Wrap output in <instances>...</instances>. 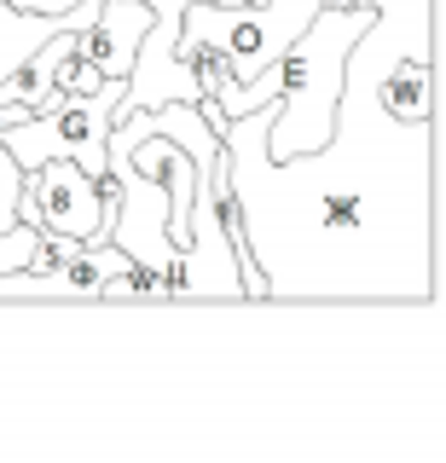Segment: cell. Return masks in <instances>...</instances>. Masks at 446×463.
Here are the masks:
<instances>
[{"instance_id": "6da1fadb", "label": "cell", "mask_w": 446, "mask_h": 463, "mask_svg": "<svg viewBox=\"0 0 446 463\" xmlns=\"http://www.w3.org/2000/svg\"><path fill=\"white\" fill-rule=\"evenodd\" d=\"M279 99L226 116L221 151L243 238V301H435V122L342 87L313 151L267 156Z\"/></svg>"}, {"instance_id": "7a4b0ae2", "label": "cell", "mask_w": 446, "mask_h": 463, "mask_svg": "<svg viewBox=\"0 0 446 463\" xmlns=\"http://www.w3.org/2000/svg\"><path fill=\"white\" fill-rule=\"evenodd\" d=\"M122 87L128 81L105 76L88 99H70L59 110H41V116H24V122L0 128V145L18 156V168H35V163H47V156H70V163H81L93 180H105L110 174L105 145H110V122H117Z\"/></svg>"}, {"instance_id": "3957f363", "label": "cell", "mask_w": 446, "mask_h": 463, "mask_svg": "<svg viewBox=\"0 0 446 463\" xmlns=\"http://www.w3.org/2000/svg\"><path fill=\"white\" fill-rule=\"evenodd\" d=\"M110 214H117V180L110 174L93 180L70 156H47V163L24 168L18 221H30L41 232H64V238H81V243H105Z\"/></svg>"}, {"instance_id": "277c9868", "label": "cell", "mask_w": 446, "mask_h": 463, "mask_svg": "<svg viewBox=\"0 0 446 463\" xmlns=\"http://www.w3.org/2000/svg\"><path fill=\"white\" fill-rule=\"evenodd\" d=\"M110 180H117V214H110V243L128 250L139 267H151L163 289L180 301V272H185V255L180 243L168 238V192L151 180V174L128 168V163H110Z\"/></svg>"}, {"instance_id": "5b68a950", "label": "cell", "mask_w": 446, "mask_h": 463, "mask_svg": "<svg viewBox=\"0 0 446 463\" xmlns=\"http://www.w3.org/2000/svg\"><path fill=\"white\" fill-rule=\"evenodd\" d=\"M146 29H151V6H146V0H99V18L81 29V58H88L99 76L128 81Z\"/></svg>"}, {"instance_id": "8992f818", "label": "cell", "mask_w": 446, "mask_h": 463, "mask_svg": "<svg viewBox=\"0 0 446 463\" xmlns=\"http://www.w3.org/2000/svg\"><path fill=\"white\" fill-rule=\"evenodd\" d=\"M435 52H406L400 64H388V76L377 81V105L400 122H435Z\"/></svg>"}, {"instance_id": "52a82bcc", "label": "cell", "mask_w": 446, "mask_h": 463, "mask_svg": "<svg viewBox=\"0 0 446 463\" xmlns=\"http://www.w3.org/2000/svg\"><path fill=\"white\" fill-rule=\"evenodd\" d=\"M52 29H88V24H81V18H41V12H18V6L0 0V81L30 58Z\"/></svg>"}, {"instance_id": "ba28073f", "label": "cell", "mask_w": 446, "mask_h": 463, "mask_svg": "<svg viewBox=\"0 0 446 463\" xmlns=\"http://www.w3.org/2000/svg\"><path fill=\"white\" fill-rule=\"evenodd\" d=\"M35 238H41V226H30V221H18V226L0 232V279H6V272H18L24 260L35 255Z\"/></svg>"}, {"instance_id": "9c48e42d", "label": "cell", "mask_w": 446, "mask_h": 463, "mask_svg": "<svg viewBox=\"0 0 446 463\" xmlns=\"http://www.w3.org/2000/svg\"><path fill=\"white\" fill-rule=\"evenodd\" d=\"M18 185H24V168H18V156L0 145V232L18 226Z\"/></svg>"}, {"instance_id": "30bf717a", "label": "cell", "mask_w": 446, "mask_h": 463, "mask_svg": "<svg viewBox=\"0 0 446 463\" xmlns=\"http://www.w3.org/2000/svg\"><path fill=\"white\" fill-rule=\"evenodd\" d=\"M6 6H18V12H41V18H81V24H93V18H99V0H6Z\"/></svg>"}]
</instances>
